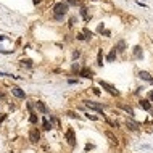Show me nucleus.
I'll return each mask as SVG.
<instances>
[{
	"label": "nucleus",
	"instance_id": "obj_37",
	"mask_svg": "<svg viewBox=\"0 0 153 153\" xmlns=\"http://www.w3.org/2000/svg\"><path fill=\"white\" fill-rule=\"evenodd\" d=\"M0 98H2V100L5 98V93H3V92H0Z\"/></svg>",
	"mask_w": 153,
	"mask_h": 153
},
{
	"label": "nucleus",
	"instance_id": "obj_17",
	"mask_svg": "<svg viewBox=\"0 0 153 153\" xmlns=\"http://www.w3.org/2000/svg\"><path fill=\"white\" fill-rule=\"evenodd\" d=\"M81 69H82V68H81V64H79V63H73V68H71L73 73H76V74L79 76V71H81Z\"/></svg>",
	"mask_w": 153,
	"mask_h": 153
},
{
	"label": "nucleus",
	"instance_id": "obj_23",
	"mask_svg": "<svg viewBox=\"0 0 153 153\" xmlns=\"http://www.w3.org/2000/svg\"><path fill=\"white\" fill-rule=\"evenodd\" d=\"M21 63H23V64H26L27 68H31V66H32V60H29V58H26V60H21Z\"/></svg>",
	"mask_w": 153,
	"mask_h": 153
},
{
	"label": "nucleus",
	"instance_id": "obj_35",
	"mask_svg": "<svg viewBox=\"0 0 153 153\" xmlns=\"http://www.w3.org/2000/svg\"><path fill=\"white\" fill-rule=\"evenodd\" d=\"M7 119V114H2V116H0V122H3Z\"/></svg>",
	"mask_w": 153,
	"mask_h": 153
},
{
	"label": "nucleus",
	"instance_id": "obj_26",
	"mask_svg": "<svg viewBox=\"0 0 153 153\" xmlns=\"http://www.w3.org/2000/svg\"><path fill=\"white\" fill-rule=\"evenodd\" d=\"M103 31H105V26H103V23H100V24H98V27H97V32H100V34H102Z\"/></svg>",
	"mask_w": 153,
	"mask_h": 153
},
{
	"label": "nucleus",
	"instance_id": "obj_13",
	"mask_svg": "<svg viewBox=\"0 0 153 153\" xmlns=\"http://www.w3.org/2000/svg\"><path fill=\"white\" fill-rule=\"evenodd\" d=\"M42 127H44L45 131H50V129L53 127V124H52L49 119H47V118H44V119H42Z\"/></svg>",
	"mask_w": 153,
	"mask_h": 153
},
{
	"label": "nucleus",
	"instance_id": "obj_20",
	"mask_svg": "<svg viewBox=\"0 0 153 153\" xmlns=\"http://www.w3.org/2000/svg\"><path fill=\"white\" fill-rule=\"evenodd\" d=\"M82 34L85 36V39H92V36H93V32H92V31H89L87 27H84V31H82Z\"/></svg>",
	"mask_w": 153,
	"mask_h": 153
},
{
	"label": "nucleus",
	"instance_id": "obj_12",
	"mask_svg": "<svg viewBox=\"0 0 153 153\" xmlns=\"http://www.w3.org/2000/svg\"><path fill=\"white\" fill-rule=\"evenodd\" d=\"M116 56H118V52H116V49H113V50L108 53V56H107V61H108V63L114 61V60H116Z\"/></svg>",
	"mask_w": 153,
	"mask_h": 153
},
{
	"label": "nucleus",
	"instance_id": "obj_30",
	"mask_svg": "<svg viewBox=\"0 0 153 153\" xmlns=\"http://www.w3.org/2000/svg\"><path fill=\"white\" fill-rule=\"evenodd\" d=\"M78 40H85V36L81 32V34H78Z\"/></svg>",
	"mask_w": 153,
	"mask_h": 153
},
{
	"label": "nucleus",
	"instance_id": "obj_10",
	"mask_svg": "<svg viewBox=\"0 0 153 153\" xmlns=\"http://www.w3.org/2000/svg\"><path fill=\"white\" fill-rule=\"evenodd\" d=\"M139 78L143 79V81H147V82H150V84H153V78L150 76V73H147V71H139Z\"/></svg>",
	"mask_w": 153,
	"mask_h": 153
},
{
	"label": "nucleus",
	"instance_id": "obj_28",
	"mask_svg": "<svg viewBox=\"0 0 153 153\" xmlns=\"http://www.w3.org/2000/svg\"><path fill=\"white\" fill-rule=\"evenodd\" d=\"M85 116H87L89 119H92V121H97V119H98L97 116H93V114H89V113H85Z\"/></svg>",
	"mask_w": 153,
	"mask_h": 153
},
{
	"label": "nucleus",
	"instance_id": "obj_5",
	"mask_svg": "<svg viewBox=\"0 0 153 153\" xmlns=\"http://www.w3.org/2000/svg\"><path fill=\"white\" fill-rule=\"evenodd\" d=\"M29 140H31L32 143H37V142L40 140V132H39V129L32 127V129L29 131Z\"/></svg>",
	"mask_w": 153,
	"mask_h": 153
},
{
	"label": "nucleus",
	"instance_id": "obj_3",
	"mask_svg": "<svg viewBox=\"0 0 153 153\" xmlns=\"http://www.w3.org/2000/svg\"><path fill=\"white\" fill-rule=\"evenodd\" d=\"M64 137H66V140H68V143H69L71 147H76L78 140H76V132H74L73 127H68V131L64 132Z\"/></svg>",
	"mask_w": 153,
	"mask_h": 153
},
{
	"label": "nucleus",
	"instance_id": "obj_1",
	"mask_svg": "<svg viewBox=\"0 0 153 153\" xmlns=\"http://www.w3.org/2000/svg\"><path fill=\"white\" fill-rule=\"evenodd\" d=\"M53 13L55 16H64L66 13H68V3H63V2H58L53 5Z\"/></svg>",
	"mask_w": 153,
	"mask_h": 153
},
{
	"label": "nucleus",
	"instance_id": "obj_27",
	"mask_svg": "<svg viewBox=\"0 0 153 153\" xmlns=\"http://www.w3.org/2000/svg\"><path fill=\"white\" fill-rule=\"evenodd\" d=\"M108 124H110L111 127H114V129H116V127H119V124H118L116 121H114V122H113V121H108Z\"/></svg>",
	"mask_w": 153,
	"mask_h": 153
},
{
	"label": "nucleus",
	"instance_id": "obj_38",
	"mask_svg": "<svg viewBox=\"0 0 153 153\" xmlns=\"http://www.w3.org/2000/svg\"><path fill=\"white\" fill-rule=\"evenodd\" d=\"M32 2H34V3L37 5V3H39V2H40V0H32Z\"/></svg>",
	"mask_w": 153,
	"mask_h": 153
},
{
	"label": "nucleus",
	"instance_id": "obj_16",
	"mask_svg": "<svg viewBox=\"0 0 153 153\" xmlns=\"http://www.w3.org/2000/svg\"><path fill=\"white\" fill-rule=\"evenodd\" d=\"M134 56H136V58H142V49L139 45L134 47Z\"/></svg>",
	"mask_w": 153,
	"mask_h": 153
},
{
	"label": "nucleus",
	"instance_id": "obj_2",
	"mask_svg": "<svg viewBox=\"0 0 153 153\" xmlns=\"http://www.w3.org/2000/svg\"><path fill=\"white\" fill-rule=\"evenodd\" d=\"M84 105L87 107L89 110H95V111H98L102 116H103V105L102 103H97V102H90V100H84Z\"/></svg>",
	"mask_w": 153,
	"mask_h": 153
},
{
	"label": "nucleus",
	"instance_id": "obj_14",
	"mask_svg": "<svg viewBox=\"0 0 153 153\" xmlns=\"http://www.w3.org/2000/svg\"><path fill=\"white\" fill-rule=\"evenodd\" d=\"M119 108H121V110H124V111H126V113L129 114V116H132V114H134V110L129 107V105H122V103H119Z\"/></svg>",
	"mask_w": 153,
	"mask_h": 153
},
{
	"label": "nucleus",
	"instance_id": "obj_7",
	"mask_svg": "<svg viewBox=\"0 0 153 153\" xmlns=\"http://www.w3.org/2000/svg\"><path fill=\"white\" fill-rule=\"evenodd\" d=\"M11 93L15 95V97L16 98H26V93H24V90L23 89H20V87H16V85H15V87H11Z\"/></svg>",
	"mask_w": 153,
	"mask_h": 153
},
{
	"label": "nucleus",
	"instance_id": "obj_4",
	"mask_svg": "<svg viewBox=\"0 0 153 153\" xmlns=\"http://www.w3.org/2000/svg\"><path fill=\"white\" fill-rule=\"evenodd\" d=\"M98 84H100V87H103V89L107 90L108 93H111V95H116V97H118V95H119V92H118L116 89H114V87H113L111 84H108V82H105V81H100Z\"/></svg>",
	"mask_w": 153,
	"mask_h": 153
},
{
	"label": "nucleus",
	"instance_id": "obj_8",
	"mask_svg": "<svg viewBox=\"0 0 153 153\" xmlns=\"http://www.w3.org/2000/svg\"><path fill=\"white\" fill-rule=\"evenodd\" d=\"M34 105H36V110L39 111V113H42V114H47V113H49V108L45 107V103H44V102H39V100H37Z\"/></svg>",
	"mask_w": 153,
	"mask_h": 153
},
{
	"label": "nucleus",
	"instance_id": "obj_29",
	"mask_svg": "<svg viewBox=\"0 0 153 153\" xmlns=\"http://www.w3.org/2000/svg\"><path fill=\"white\" fill-rule=\"evenodd\" d=\"M79 55H81V52L74 50V52H73V58H74V60H76V58H79Z\"/></svg>",
	"mask_w": 153,
	"mask_h": 153
},
{
	"label": "nucleus",
	"instance_id": "obj_18",
	"mask_svg": "<svg viewBox=\"0 0 153 153\" xmlns=\"http://www.w3.org/2000/svg\"><path fill=\"white\" fill-rule=\"evenodd\" d=\"M29 114H31V116H29V122H31V124H37V121H39V119H37V114H36L34 111H31Z\"/></svg>",
	"mask_w": 153,
	"mask_h": 153
},
{
	"label": "nucleus",
	"instance_id": "obj_25",
	"mask_svg": "<svg viewBox=\"0 0 153 153\" xmlns=\"http://www.w3.org/2000/svg\"><path fill=\"white\" fill-rule=\"evenodd\" d=\"M68 116H69V118H76V119H79V114H76L74 111H68Z\"/></svg>",
	"mask_w": 153,
	"mask_h": 153
},
{
	"label": "nucleus",
	"instance_id": "obj_19",
	"mask_svg": "<svg viewBox=\"0 0 153 153\" xmlns=\"http://www.w3.org/2000/svg\"><path fill=\"white\" fill-rule=\"evenodd\" d=\"M107 137H108V139H110V140H111V142L114 143V145H118V139L114 137V136H113V134H111L110 131H107Z\"/></svg>",
	"mask_w": 153,
	"mask_h": 153
},
{
	"label": "nucleus",
	"instance_id": "obj_36",
	"mask_svg": "<svg viewBox=\"0 0 153 153\" xmlns=\"http://www.w3.org/2000/svg\"><path fill=\"white\" fill-rule=\"evenodd\" d=\"M74 23H76V20H74V18H71V20H69V26H73Z\"/></svg>",
	"mask_w": 153,
	"mask_h": 153
},
{
	"label": "nucleus",
	"instance_id": "obj_22",
	"mask_svg": "<svg viewBox=\"0 0 153 153\" xmlns=\"http://www.w3.org/2000/svg\"><path fill=\"white\" fill-rule=\"evenodd\" d=\"M81 15H82V18H84V20L85 21H89V15H87V8H82V10H81Z\"/></svg>",
	"mask_w": 153,
	"mask_h": 153
},
{
	"label": "nucleus",
	"instance_id": "obj_24",
	"mask_svg": "<svg viewBox=\"0 0 153 153\" xmlns=\"http://www.w3.org/2000/svg\"><path fill=\"white\" fill-rule=\"evenodd\" d=\"M66 3L68 5H81L79 0H66Z\"/></svg>",
	"mask_w": 153,
	"mask_h": 153
},
{
	"label": "nucleus",
	"instance_id": "obj_9",
	"mask_svg": "<svg viewBox=\"0 0 153 153\" xmlns=\"http://www.w3.org/2000/svg\"><path fill=\"white\" fill-rule=\"evenodd\" d=\"M126 126H127V129H131V131H139V129H140L139 122H136V121H134L132 118L126 119Z\"/></svg>",
	"mask_w": 153,
	"mask_h": 153
},
{
	"label": "nucleus",
	"instance_id": "obj_32",
	"mask_svg": "<svg viewBox=\"0 0 153 153\" xmlns=\"http://www.w3.org/2000/svg\"><path fill=\"white\" fill-rule=\"evenodd\" d=\"M92 89H93V93H95V95H100V90H98L97 87H92Z\"/></svg>",
	"mask_w": 153,
	"mask_h": 153
},
{
	"label": "nucleus",
	"instance_id": "obj_33",
	"mask_svg": "<svg viewBox=\"0 0 153 153\" xmlns=\"http://www.w3.org/2000/svg\"><path fill=\"white\" fill-rule=\"evenodd\" d=\"M92 148H93V145H89V143L85 145V151H89V150H92Z\"/></svg>",
	"mask_w": 153,
	"mask_h": 153
},
{
	"label": "nucleus",
	"instance_id": "obj_31",
	"mask_svg": "<svg viewBox=\"0 0 153 153\" xmlns=\"http://www.w3.org/2000/svg\"><path fill=\"white\" fill-rule=\"evenodd\" d=\"M79 81L78 79H68V84H78Z\"/></svg>",
	"mask_w": 153,
	"mask_h": 153
},
{
	"label": "nucleus",
	"instance_id": "obj_15",
	"mask_svg": "<svg viewBox=\"0 0 153 153\" xmlns=\"http://www.w3.org/2000/svg\"><path fill=\"white\" fill-rule=\"evenodd\" d=\"M124 50H126V42L119 40L118 42V47H116V52H124Z\"/></svg>",
	"mask_w": 153,
	"mask_h": 153
},
{
	"label": "nucleus",
	"instance_id": "obj_34",
	"mask_svg": "<svg viewBox=\"0 0 153 153\" xmlns=\"http://www.w3.org/2000/svg\"><path fill=\"white\" fill-rule=\"evenodd\" d=\"M148 100H153V90L148 92Z\"/></svg>",
	"mask_w": 153,
	"mask_h": 153
},
{
	"label": "nucleus",
	"instance_id": "obj_6",
	"mask_svg": "<svg viewBox=\"0 0 153 153\" xmlns=\"http://www.w3.org/2000/svg\"><path fill=\"white\" fill-rule=\"evenodd\" d=\"M79 76H82V78H87V79H92L93 78V71L90 68H87V66H84V68L79 71Z\"/></svg>",
	"mask_w": 153,
	"mask_h": 153
},
{
	"label": "nucleus",
	"instance_id": "obj_21",
	"mask_svg": "<svg viewBox=\"0 0 153 153\" xmlns=\"http://www.w3.org/2000/svg\"><path fill=\"white\" fill-rule=\"evenodd\" d=\"M97 64H98V66H103V53H102V50H100L98 55H97Z\"/></svg>",
	"mask_w": 153,
	"mask_h": 153
},
{
	"label": "nucleus",
	"instance_id": "obj_11",
	"mask_svg": "<svg viewBox=\"0 0 153 153\" xmlns=\"http://www.w3.org/2000/svg\"><path fill=\"white\" fill-rule=\"evenodd\" d=\"M139 105H140V108H142V110H145V111H151V110H153L150 100H140Z\"/></svg>",
	"mask_w": 153,
	"mask_h": 153
},
{
	"label": "nucleus",
	"instance_id": "obj_39",
	"mask_svg": "<svg viewBox=\"0 0 153 153\" xmlns=\"http://www.w3.org/2000/svg\"><path fill=\"white\" fill-rule=\"evenodd\" d=\"M5 39V36H0V40H3Z\"/></svg>",
	"mask_w": 153,
	"mask_h": 153
}]
</instances>
